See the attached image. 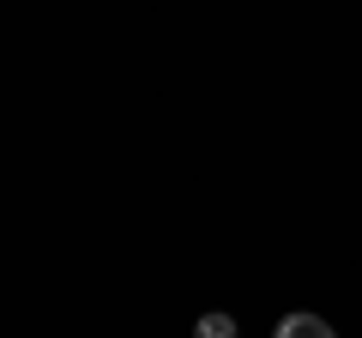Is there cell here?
Listing matches in <instances>:
<instances>
[{
    "label": "cell",
    "instance_id": "6da1fadb",
    "mask_svg": "<svg viewBox=\"0 0 362 338\" xmlns=\"http://www.w3.org/2000/svg\"><path fill=\"white\" fill-rule=\"evenodd\" d=\"M272 338H332V326H326L320 314H284Z\"/></svg>",
    "mask_w": 362,
    "mask_h": 338
},
{
    "label": "cell",
    "instance_id": "7a4b0ae2",
    "mask_svg": "<svg viewBox=\"0 0 362 338\" xmlns=\"http://www.w3.org/2000/svg\"><path fill=\"white\" fill-rule=\"evenodd\" d=\"M194 338H235V320H230V314H199Z\"/></svg>",
    "mask_w": 362,
    "mask_h": 338
}]
</instances>
